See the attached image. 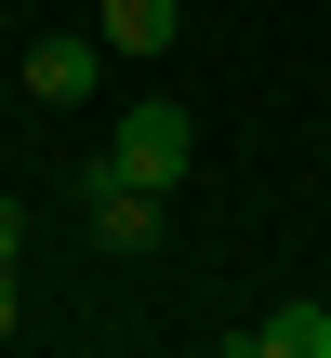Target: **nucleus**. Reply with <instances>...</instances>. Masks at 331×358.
Listing matches in <instances>:
<instances>
[{
  "label": "nucleus",
  "mask_w": 331,
  "mask_h": 358,
  "mask_svg": "<svg viewBox=\"0 0 331 358\" xmlns=\"http://www.w3.org/2000/svg\"><path fill=\"white\" fill-rule=\"evenodd\" d=\"M186 159H199V120H186V106H133V120L106 133V173H119V186H159V199H172Z\"/></svg>",
  "instance_id": "obj_1"
},
{
  "label": "nucleus",
  "mask_w": 331,
  "mask_h": 358,
  "mask_svg": "<svg viewBox=\"0 0 331 358\" xmlns=\"http://www.w3.org/2000/svg\"><path fill=\"white\" fill-rule=\"evenodd\" d=\"M106 80V40H80V27H53V40H27V93L40 106H80Z\"/></svg>",
  "instance_id": "obj_2"
},
{
  "label": "nucleus",
  "mask_w": 331,
  "mask_h": 358,
  "mask_svg": "<svg viewBox=\"0 0 331 358\" xmlns=\"http://www.w3.org/2000/svg\"><path fill=\"white\" fill-rule=\"evenodd\" d=\"M93 239L133 266V252H159V186H119V173H93Z\"/></svg>",
  "instance_id": "obj_3"
},
{
  "label": "nucleus",
  "mask_w": 331,
  "mask_h": 358,
  "mask_svg": "<svg viewBox=\"0 0 331 358\" xmlns=\"http://www.w3.org/2000/svg\"><path fill=\"white\" fill-rule=\"evenodd\" d=\"M239 345H252V358H331V306H265Z\"/></svg>",
  "instance_id": "obj_4"
},
{
  "label": "nucleus",
  "mask_w": 331,
  "mask_h": 358,
  "mask_svg": "<svg viewBox=\"0 0 331 358\" xmlns=\"http://www.w3.org/2000/svg\"><path fill=\"white\" fill-rule=\"evenodd\" d=\"M106 53H172V0H106Z\"/></svg>",
  "instance_id": "obj_5"
},
{
  "label": "nucleus",
  "mask_w": 331,
  "mask_h": 358,
  "mask_svg": "<svg viewBox=\"0 0 331 358\" xmlns=\"http://www.w3.org/2000/svg\"><path fill=\"white\" fill-rule=\"evenodd\" d=\"M13 252H27V213H13V199H0V266H13Z\"/></svg>",
  "instance_id": "obj_6"
},
{
  "label": "nucleus",
  "mask_w": 331,
  "mask_h": 358,
  "mask_svg": "<svg viewBox=\"0 0 331 358\" xmlns=\"http://www.w3.org/2000/svg\"><path fill=\"white\" fill-rule=\"evenodd\" d=\"M13 332H27V306H13V266H0V345H13Z\"/></svg>",
  "instance_id": "obj_7"
}]
</instances>
